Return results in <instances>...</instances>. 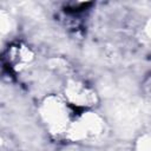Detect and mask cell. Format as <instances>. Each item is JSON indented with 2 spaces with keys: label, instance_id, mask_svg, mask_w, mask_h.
<instances>
[{
  "label": "cell",
  "instance_id": "obj_1",
  "mask_svg": "<svg viewBox=\"0 0 151 151\" xmlns=\"http://www.w3.org/2000/svg\"><path fill=\"white\" fill-rule=\"evenodd\" d=\"M40 122L47 132L54 137H66V133L76 117L74 109L66 101L63 94H48L39 104Z\"/></svg>",
  "mask_w": 151,
  "mask_h": 151
},
{
  "label": "cell",
  "instance_id": "obj_2",
  "mask_svg": "<svg viewBox=\"0 0 151 151\" xmlns=\"http://www.w3.org/2000/svg\"><path fill=\"white\" fill-rule=\"evenodd\" d=\"M105 131L104 118L93 110H85L76 114L65 138L76 143H94L104 136Z\"/></svg>",
  "mask_w": 151,
  "mask_h": 151
},
{
  "label": "cell",
  "instance_id": "obj_3",
  "mask_svg": "<svg viewBox=\"0 0 151 151\" xmlns=\"http://www.w3.org/2000/svg\"><path fill=\"white\" fill-rule=\"evenodd\" d=\"M63 96L66 101L78 111L93 110L98 103V96L94 88L78 78H70L66 80Z\"/></svg>",
  "mask_w": 151,
  "mask_h": 151
},
{
  "label": "cell",
  "instance_id": "obj_4",
  "mask_svg": "<svg viewBox=\"0 0 151 151\" xmlns=\"http://www.w3.org/2000/svg\"><path fill=\"white\" fill-rule=\"evenodd\" d=\"M8 54V64L15 71H22L27 68L34 60L33 50L22 42L12 44L7 51Z\"/></svg>",
  "mask_w": 151,
  "mask_h": 151
},
{
  "label": "cell",
  "instance_id": "obj_5",
  "mask_svg": "<svg viewBox=\"0 0 151 151\" xmlns=\"http://www.w3.org/2000/svg\"><path fill=\"white\" fill-rule=\"evenodd\" d=\"M136 151H151V133H146L138 139Z\"/></svg>",
  "mask_w": 151,
  "mask_h": 151
}]
</instances>
